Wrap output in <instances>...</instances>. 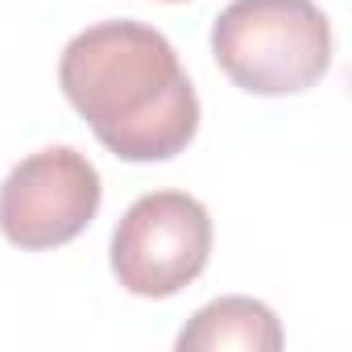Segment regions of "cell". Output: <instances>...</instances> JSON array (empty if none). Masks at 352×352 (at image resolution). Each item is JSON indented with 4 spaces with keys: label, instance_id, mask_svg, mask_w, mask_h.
I'll return each instance as SVG.
<instances>
[{
    "label": "cell",
    "instance_id": "obj_1",
    "mask_svg": "<svg viewBox=\"0 0 352 352\" xmlns=\"http://www.w3.org/2000/svg\"><path fill=\"white\" fill-rule=\"evenodd\" d=\"M67 104L120 162L179 157L199 133V96L166 34L141 21H100L58 58Z\"/></svg>",
    "mask_w": 352,
    "mask_h": 352
},
{
    "label": "cell",
    "instance_id": "obj_2",
    "mask_svg": "<svg viewBox=\"0 0 352 352\" xmlns=\"http://www.w3.org/2000/svg\"><path fill=\"white\" fill-rule=\"evenodd\" d=\"M216 67L249 96H294L331 67V21L315 0H232L212 25Z\"/></svg>",
    "mask_w": 352,
    "mask_h": 352
},
{
    "label": "cell",
    "instance_id": "obj_3",
    "mask_svg": "<svg viewBox=\"0 0 352 352\" xmlns=\"http://www.w3.org/2000/svg\"><path fill=\"white\" fill-rule=\"evenodd\" d=\"M108 253L129 294L170 298L208 270L212 216L187 191H149L120 216Z\"/></svg>",
    "mask_w": 352,
    "mask_h": 352
},
{
    "label": "cell",
    "instance_id": "obj_4",
    "mask_svg": "<svg viewBox=\"0 0 352 352\" xmlns=\"http://www.w3.org/2000/svg\"><path fill=\"white\" fill-rule=\"evenodd\" d=\"M104 183L87 153L50 145L21 157L0 183V236L17 249L71 245L100 212Z\"/></svg>",
    "mask_w": 352,
    "mask_h": 352
},
{
    "label": "cell",
    "instance_id": "obj_5",
    "mask_svg": "<svg viewBox=\"0 0 352 352\" xmlns=\"http://www.w3.org/2000/svg\"><path fill=\"white\" fill-rule=\"evenodd\" d=\"M174 344L179 352H278L286 331L261 298L228 294L199 307Z\"/></svg>",
    "mask_w": 352,
    "mask_h": 352
},
{
    "label": "cell",
    "instance_id": "obj_6",
    "mask_svg": "<svg viewBox=\"0 0 352 352\" xmlns=\"http://www.w3.org/2000/svg\"><path fill=\"white\" fill-rule=\"evenodd\" d=\"M170 5H174V0H170Z\"/></svg>",
    "mask_w": 352,
    "mask_h": 352
}]
</instances>
